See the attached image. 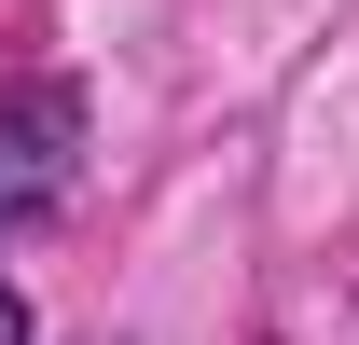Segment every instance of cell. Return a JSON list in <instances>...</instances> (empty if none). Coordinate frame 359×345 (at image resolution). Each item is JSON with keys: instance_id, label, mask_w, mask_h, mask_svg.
<instances>
[{"instance_id": "obj_1", "label": "cell", "mask_w": 359, "mask_h": 345, "mask_svg": "<svg viewBox=\"0 0 359 345\" xmlns=\"http://www.w3.org/2000/svg\"><path fill=\"white\" fill-rule=\"evenodd\" d=\"M69 180H83V83H0V235H28V221L69 208Z\"/></svg>"}, {"instance_id": "obj_2", "label": "cell", "mask_w": 359, "mask_h": 345, "mask_svg": "<svg viewBox=\"0 0 359 345\" xmlns=\"http://www.w3.org/2000/svg\"><path fill=\"white\" fill-rule=\"evenodd\" d=\"M0 345H28V304H14V276H0Z\"/></svg>"}]
</instances>
